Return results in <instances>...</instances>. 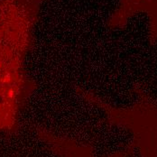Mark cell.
Returning <instances> with one entry per match:
<instances>
[{
  "mask_svg": "<svg viewBox=\"0 0 157 157\" xmlns=\"http://www.w3.org/2000/svg\"><path fill=\"white\" fill-rule=\"evenodd\" d=\"M33 15L34 0H0V63L24 65Z\"/></svg>",
  "mask_w": 157,
  "mask_h": 157,
  "instance_id": "cell-1",
  "label": "cell"
}]
</instances>
